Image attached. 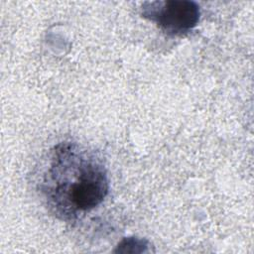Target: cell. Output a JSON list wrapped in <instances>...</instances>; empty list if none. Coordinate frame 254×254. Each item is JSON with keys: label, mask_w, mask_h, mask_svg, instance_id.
I'll list each match as a JSON object with an SVG mask.
<instances>
[{"label": "cell", "mask_w": 254, "mask_h": 254, "mask_svg": "<svg viewBox=\"0 0 254 254\" xmlns=\"http://www.w3.org/2000/svg\"><path fill=\"white\" fill-rule=\"evenodd\" d=\"M141 13L144 18L172 36H182L192 30L200 16L197 3L189 0L144 2Z\"/></svg>", "instance_id": "7a4b0ae2"}, {"label": "cell", "mask_w": 254, "mask_h": 254, "mask_svg": "<svg viewBox=\"0 0 254 254\" xmlns=\"http://www.w3.org/2000/svg\"><path fill=\"white\" fill-rule=\"evenodd\" d=\"M42 182V191L51 210L63 220L98 206L106 197L109 182L106 170L92 154L76 144L57 145Z\"/></svg>", "instance_id": "6da1fadb"}]
</instances>
